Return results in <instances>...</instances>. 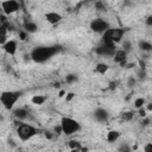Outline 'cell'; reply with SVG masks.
<instances>
[{
  "mask_svg": "<svg viewBox=\"0 0 152 152\" xmlns=\"http://www.w3.org/2000/svg\"><path fill=\"white\" fill-rule=\"evenodd\" d=\"M58 51H59V46H39L32 50L31 57L37 63H44Z\"/></svg>",
  "mask_w": 152,
  "mask_h": 152,
  "instance_id": "obj_1",
  "label": "cell"
},
{
  "mask_svg": "<svg viewBox=\"0 0 152 152\" xmlns=\"http://www.w3.org/2000/svg\"><path fill=\"white\" fill-rule=\"evenodd\" d=\"M61 128H62V132L66 135H70L75 132H77L80 129V124L71 119V118H62L61 120Z\"/></svg>",
  "mask_w": 152,
  "mask_h": 152,
  "instance_id": "obj_2",
  "label": "cell"
},
{
  "mask_svg": "<svg viewBox=\"0 0 152 152\" xmlns=\"http://www.w3.org/2000/svg\"><path fill=\"white\" fill-rule=\"evenodd\" d=\"M122 34H124V30L121 28H107L103 32V42L115 44L121 40Z\"/></svg>",
  "mask_w": 152,
  "mask_h": 152,
  "instance_id": "obj_3",
  "label": "cell"
},
{
  "mask_svg": "<svg viewBox=\"0 0 152 152\" xmlns=\"http://www.w3.org/2000/svg\"><path fill=\"white\" fill-rule=\"evenodd\" d=\"M19 96H20V93L18 91H4L0 95V101L6 109H11L13 104L17 102V100L19 99Z\"/></svg>",
  "mask_w": 152,
  "mask_h": 152,
  "instance_id": "obj_4",
  "label": "cell"
},
{
  "mask_svg": "<svg viewBox=\"0 0 152 152\" xmlns=\"http://www.w3.org/2000/svg\"><path fill=\"white\" fill-rule=\"evenodd\" d=\"M36 128L31 125H27V124H23V125H19V127L17 128V133H18V137L21 139V140H28L31 139L34 134H36Z\"/></svg>",
  "mask_w": 152,
  "mask_h": 152,
  "instance_id": "obj_5",
  "label": "cell"
},
{
  "mask_svg": "<svg viewBox=\"0 0 152 152\" xmlns=\"http://www.w3.org/2000/svg\"><path fill=\"white\" fill-rule=\"evenodd\" d=\"M90 28H91L94 32L103 33L107 28H109V25H108V23L104 21L103 19H94V20L90 23Z\"/></svg>",
  "mask_w": 152,
  "mask_h": 152,
  "instance_id": "obj_6",
  "label": "cell"
},
{
  "mask_svg": "<svg viewBox=\"0 0 152 152\" xmlns=\"http://www.w3.org/2000/svg\"><path fill=\"white\" fill-rule=\"evenodd\" d=\"M115 52V48H114V44H110V43H104L102 45H100L97 49H96V53L100 55V56H113Z\"/></svg>",
  "mask_w": 152,
  "mask_h": 152,
  "instance_id": "obj_7",
  "label": "cell"
},
{
  "mask_svg": "<svg viewBox=\"0 0 152 152\" xmlns=\"http://www.w3.org/2000/svg\"><path fill=\"white\" fill-rule=\"evenodd\" d=\"M1 8L6 14H11V13H14V12L18 11L19 5L15 0H6V1L2 2Z\"/></svg>",
  "mask_w": 152,
  "mask_h": 152,
  "instance_id": "obj_8",
  "label": "cell"
},
{
  "mask_svg": "<svg viewBox=\"0 0 152 152\" xmlns=\"http://www.w3.org/2000/svg\"><path fill=\"white\" fill-rule=\"evenodd\" d=\"M94 116H95V119L99 121V122H104V121H107L108 120V112L106 110V109H103V108H97V109H95V112H94Z\"/></svg>",
  "mask_w": 152,
  "mask_h": 152,
  "instance_id": "obj_9",
  "label": "cell"
},
{
  "mask_svg": "<svg viewBox=\"0 0 152 152\" xmlns=\"http://www.w3.org/2000/svg\"><path fill=\"white\" fill-rule=\"evenodd\" d=\"M4 50L8 53V55H14L17 51V43L14 40H8L4 44Z\"/></svg>",
  "mask_w": 152,
  "mask_h": 152,
  "instance_id": "obj_10",
  "label": "cell"
},
{
  "mask_svg": "<svg viewBox=\"0 0 152 152\" xmlns=\"http://www.w3.org/2000/svg\"><path fill=\"white\" fill-rule=\"evenodd\" d=\"M114 61L115 62H118V63H120V64H125V59H126V56H127V52L126 51H124V50H118V51H115L114 52Z\"/></svg>",
  "mask_w": 152,
  "mask_h": 152,
  "instance_id": "obj_11",
  "label": "cell"
},
{
  "mask_svg": "<svg viewBox=\"0 0 152 152\" xmlns=\"http://www.w3.org/2000/svg\"><path fill=\"white\" fill-rule=\"evenodd\" d=\"M45 18H46V20H48L50 24H57V23L62 19L61 14H58V13H56V12H49V13H46Z\"/></svg>",
  "mask_w": 152,
  "mask_h": 152,
  "instance_id": "obj_12",
  "label": "cell"
},
{
  "mask_svg": "<svg viewBox=\"0 0 152 152\" xmlns=\"http://www.w3.org/2000/svg\"><path fill=\"white\" fill-rule=\"evenodd\" d=\"M27 115H28V112H27L26 109H24V108H19V109H15V110H14V116H15L17 119H19V120L26 119Z\"/></svg>",
  "mask_w": 152,
  "mask_h": 152,
  "instance_id": "obj_13",
  "label": "cell"
},
{
  "mask_svg": "<svg viewBox=\"0 0 152 152\" xmlns=\"http://www.w3.org/2000/svg\"><path fill=\"white\" fill-rule=\"evenodd\" d=\"M37 25L34 24V23H32V21H27L26 24H25V30H26V32H28V33H33V32H36L37 31Z\"/></svg>",
  "mask_w": 152,
  "mask_h": 152,
  "instance_id": "obj_14",
  "label": "cell"
},
{
  "mask_svg": "<svg viewBox=\"0 0 152 152\" xmlns=\"http://www.w3.org/2000/svg\"><path fill=\"white\" fill-rule=\"evenodd\" d=\"M119 135H120L119 132H116V131H110V132L107 134V140H108L109 142H114V141L118 140Z\"/></svg>",
  "mask_w": 152,
  "mask_h": 152,
  "instance_id": "obj_15",
  "label": "cell"
},
{
  "mask_svg": "<svg viewBox=\"0 0 152 152\" xmlns=\"http://www.w3.org/2000/svg\"><path fill=\"white\" fill-rule=\"evenodd\" d=\"M6 26L5 25H0V44H5L6 43Z\"/></svg>",
  "mask_w": 152,
  "mask_h": 152,
  "instance_id": "obj_16",
  "label": "cell"
},
{
  "mask_svg": "<svg viewBox=\"0 0 152 152\" xmlns=\"http://www.w3.org/2000/svg\"><path fill=\"white\" fill-rule=\"evenodd\" d=\"M32 103L33 104H43L45 102V96H42V95H34L32 97Z\"/></svg>",
  "mask_w": 152,
  "mask_h": 152,
  "instance_id": "obj_17",
  "label": "cell"
},
{
  "mask_svg": "<svg viewBox=\"0 0 152 152\" xmlns=\"http://www.w3.org/2000/svg\"><path fill=\"white\" fill-rule=\"evenodd\" d=\"M139 46H140V49H141L142 51H150V50L152 49L151 43H148V42H146V40H140V42H139Z\"/></svg>",
  "mask_w": 152,
  "mask_h": 152,
  "instance_id": "obj_18",
  "label": "cell"
},
{
  "mask_svg": "<svg viewBox=\"0 0 152 152\" xmlns=\"http://www.w3.org/2000/svg\"><path fill=\"white\" fill-rule=\"evenodd\" d=\"M95 70H96V72H99V74H104V72L108 70V65H107V64H103V63H100V64L96 65Z\"/></svg>",
  "mask_w": 152,
  "mask_h": 152,
  "instance_id": "obj_19",
  "label": "cell"
},
{
  "mask_svg": "<svg viewBox=\"0 0 152 152\" xmlns=\"http://www.w3.org/2000/svg\"><path fill=\"white\" fill-rule=\"evenodd\" d=\"M69 147L71 148V150H80L81 148V145H80V142L78 141H69Z\"/></svg>",
  "mask_w": 152,
  "mask_h": 152,
  "instance_id": "obj_20",
  "label": "cell"
},
{
  "mask_svg": "<svg viewBox=\"0 0 152 152\" xmlns=\"http://www.w3.org/2000/svg\"><path fill=\"white\" fill-rule=\"evenodd\" d=\"M144 103H145V100H144L142 97H139V99H137V100L134 101L135 108H141V107L144 106Z\"/></svg>",
  "mask_w": 152,
  "mask_h": 152,
  "instance_id": "obj_21",
  "label": "cell"
},
{
  "mask_svg": "<svg viewBox=\"0 0 152 152\" xmlns=\"http://www.w3.org/2000/svg\"><path fill=\"white\" fill-rule=\"evenodd\" d=\"M65 81L68 82V83H72V82H75V81H77V76L76 75H68L66 76V78H65Z\"/></svg>",
  "mask_w": 152,
  "mask_h": 152,
  "instance_id": "obj_22",
  "label": "cell"
},
{
  "mask_svg": "<svg viewBox=\"0 0 152 152\" xmlns=\"http://www.w3.org/2000/svg\"><path fill=\"white\" fill-rule=\"evenodd\" d=\"M122 50L124 51H126V52H128L129 50H131V43L129 42H124V45H122Z\"/></svg>",
  "mask_w": 152,
  "mask_h": 152,
  "instance_id": "obj_23",
  "label": "cell"
},
{
  "mask_svg": "<svg viewBox=\"0 0 152 152\" xmlns=\"http://www.w3.org/2000/svg\"><path fill=\"white\" fill-rule=\"evenodd\" d=\"M138 75H139V77H140V78H145V76H146V72H145L144 68H141V69L138 71Z\"/></svg>",
  "mask_w": 152,
  "mask_h": 152,
  "instance_id": "obj_24",
  "label": "cell"
},
{
  "mask_svg": "<svg viewBox=\"0 0 152 152\" xmlns=\"http://www.w3.org/2000/svg\"><path fill=\"white\" fill-rule=\"evenodd\" d=\"M129 150H131V148H129L126 144H122V145L119 147V151H129Z\"/></svg>",
  "mask_w": 152,
  "mask_h": 152,
  "instance_id": "obj_25",
  "label": "cell"
},
{
  "mask_svg": "<svg viewBox=\"0 0 152 152\" xmlns=\"http://www.w3.org/2000/svg\"><path fill=\"white\" fill-rule=\"evenodd\" d=\"M135 84V80L133 77H129L128 78V87H133Z\"/></svg>",
  "mask_w": 152,
  "mask_h": 152,
  "instance_id": "obj_26",
  "label": "cell"
},
{
  "mask_svg": "<svg viewBox=\"0 0 152 152\" xmlns=\"http://www.w3.org/2000/svg\"><path fill=\"white\" fill-rule=\"evenodd\" d=\"M122 118H124V119H126V120H129V119L132 118V113H125Z\"/></svg>",
  "mask_w": 152,
  "mask_h": 152,
  "instance_id": "obj_27",
  "label": "cell"
},
{
  "mask_svg": "<svg viewBox=\"0 0 152 152\" xmlns=\"http://www.w3.org/2000/svg\"><path fill=\"white\" fill-rule=\"evenodd\" d=\"M146 24L148 25V26H151L152 25V17L150 15V17H147V19H146Z\"/></svg>",
  "mask_w": 152,
  "mask_h": 152,
  "instance_id": "obj_28",
  "label": "cell"
},
{
  "mask_svg": "<svg viewBox=\"0 0 152 152\" xmlns=\"http://www.w3.org/2000/svg\"><path fill=\"white\" fill-rule=\"evenodd\" d=\"M66 95H68V96H66V101H70V100L74 97L75 94H74V93H69V94H66Z\"/></svg>",
  "mask_w": 152,
  "mask_h": 152,
  "instance_id": "obj_29",
  "label": "cell"
},
{
  "mask_svg": "<svg viewBox=\"0 0 152 152\" xmlns=\"http://www.w3.org/2000/svg\"><path fill=\"white\" fill-rule=\"evenodd\" d=\"M139 114H140L141 116H145V115H146V114H145V110H144V109H140V110H139Z\"/></svg>",
  "mask_w": 152,
  "mask_h": 152,
  "instance_id": "obj_30",
  "label": "cell"
},
{
  "mask_svg": "<svg viewBox=\"0 0 152 152\" xmlns=\"http://www.w3.org/2000/svg\"><path fill=\"white\" fill-rule=\"evenodd\" d=\"M25 37H26V34L24 32H20V39H25Z\"/></svg>",
  "mask_w": 152,
  "mask_h": 152,
  "instance_id": "obj_31",
  "label": "cell"
},
{
  "mask_svg": "<svg viewBox=\"0 0 152 152\" xmlns=\"http://www.w3.org/2000/svg\"><path fill=\"white\" fill-rule=\"evenodd\" d=\"M151 148H152V146H151V144H148L144 150H145V151H148V150H151Z\"/></svg>",
  "mask_w": 152,
  "mask_h": 152,
  "instance_id": "obj_32",
  "label": "cell"
},
{
  "mask_svg": "<svg viewBox=\"0 0 152 152\" xmlns=\"http://www.w3.org/2000/svg\"><path fill=\"white\" fill-rule=\"evenodd\" d=\"M64 94H65V91H64V90H61V91H59V95H58V96H59V97H62V96H64Z\"/></svg>",
  "mask_w": 152,
  "mask_h": 152,
  "instance_id": "obj_33",
  "label": "cell"
},
{
  "mask_svg": "<svg viewBox=\"0 0 152 152\" xmlns=\"http://www.w3.org/2000/svg\"><path fill=\"white\" fill-rule=\"evenodd\" d=\"M147 109H148V110H152V106H151V104H148V107H147Z\"/></svg>",
  "mask_w": 152,
  "mask_h": 152,
  "instance_id": "obj_34",
  "label": "cell"
}]
</instances>
